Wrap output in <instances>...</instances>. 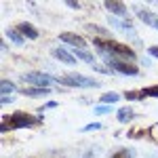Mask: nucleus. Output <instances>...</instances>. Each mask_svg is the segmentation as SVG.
<instances>
[{"mask_svg":"<svg viewBox=\"0 0 158 158\" xmlns=\"http://www.w3.org/2000/svg\"><path fill=\"white\" fill-rule=\"evenodd\" d=\"M53 55L57 57L59 61H63V63H68V65H74L76 63V57H74L70 51H65V49H61V47H57V49H53Z\"/></svg>","mask_w":158,"mask_h":158,"instance_id":"obj_11","label":"nucleus"},{"mask_svg":"<svg viewBox=\"0 0 158 158\" xmlns=\"http://www.w3.org/2000/svg\"><path fill=\"white\" fill-rule=\"evenodd\" d=\"M21 93H23L25 97H44V95H49L51 89H38V86H27V89H21Z\"/></svg>","mask_w":158,"mask_h":158,"instance_id":"obj_12","label":"nucleus"},{"mask_svg":"<svg viewBox=\"0 0 158 158\" xmlns=\"http://www.w3.org/2000/svg\"><path fill=\"white\" fill-rule=\"evenodd\" d=\"M124 97L129 99V101H135V99H139V93H137V91H127Z\"/></svg>","mask_w":158,"mask_h":158,"instance_id":"obj_22","label":"nucleus"},{"mask_svg":"<svg viewBox=\"0 0 158 158\" xmlns=\"http://www.w3.org/2000/svg\"><path fill=\"white\" fill-rule=\"evenodd\" d=\"M93 44L97 47V51L101 55H108V57H116V59H124V61H135L137 55L131 47L120 44V42H114V40H103V38H95Z\"/></svg>","mask_w":158,"mask_h":158,"instance_id":"obj_1","label":"nucleus"},{"mask_svg":"<svg viewBox=\"0 0 158 158\" xmlns=\"http://www.w3.org/2000/svg\"><path fill=\"white\" fill-rule=\"evenodd\" d=\"M72 55L76 57V59L85 61V63H91V65H95V57H93L89 51H85V49H72Z\"/></svg>","mask_w":158,"mask_h":158,"instance_id":"obj_13","label":"nucleus"},{"mask_svg":"<svg viewBox=\"0 0 158 158\" xmlns=\"http://www.w3.org/2000/svg\"><path fill=\"white\" fill-rule=\"evenodd\" d=\"M106 9H108L110 13H114L116 17H122V19L129 15L127 4H124V2H118V0H108V2H106Z\"/></svg>","mask_w":158,"mask_h":158,"instance_id":"obj_8","label":"nucleus"},{"mask_svg":"<svg viewBox=\"0 0 158 158\" xmlns=\"http://www.w3.org/2000/svg\"><path fill=\"white\" fill-rule=\"evenodd\" d=\"M116 118H118V122H131L135 118V112L131 110V106H127V108H120L118 110V114H116Z\"/></svg>","mask_w":158,"mask_h":158,"instance_id":"obj_14","label":"nucleus"},{"mask_svg":"<svg viewBox=\"0 0 158 158\" xmlns=\"http://www.w3.org/2000/svg\"><path fill=\"white\" fill-rule=\"evenodd\" d=\"M99 129H101V124H99V122H91V124L82 127V133H89V131H99Z\"/></svg>","mask_w":158,"mask_h":158,"instance_id":"obj_21","label":"nucleus"},{"mask_svg":"<svg viewBox=\"0 0 158 158\" xmlns=\"http://www.w3.org/2000/svg\"><path fill=\"white\" fill-rule=\"evenodd\" d=\"M13 99H15V97H9V95H6V97H2L0 101H2V106H6V103H11Z\"/></svg>","mask_w":158,"mask_h":158,"instance_id":"obj_25","label":"nucleus"},{"mask_svg":"<svg viewBox=\"0 0 158 158\" xmlns=\"http://www.w3.org/2000/svg\"><path fill=\"white\" fill-rule=\"evenodd\" d=\"M86 30H89V32H93V34H101V36H106V34H108V30H106V27H101V25H93V23L86 25Z\"/></svg>","mask_w":158,"mask_h":158,"instance_id":"obj_20","label":"nucleus"},{"mask_svg":"<svg viewBox=\"0 0 158 158\" xmlns=\"http://www.w3.org/2000/svg\"><path fill=\"white\" fill-rule=\"evenodd\" d=\"M34 124V118L30 116V114H25V112H15L11 116H4L2 118V133H6V131H15V129H25V127H32Z\"/></svg>","mask_w":158,"mask_h":158,"instance_id":"obj_2","label":"nucleus"},{"mask_svg":"<svg viewBox=\"0 0 158 158\" xmlns=\"http://www.w3.org/2000/svg\"><path fill=\"white\" fill-rule=\"evenodd\" d=\"M110 25L116 27V30H120V32L131 34V36H133V32H135V27H133L131 21H124V19H118V17H110Z\"/></svg>","mask_w":158,"mask_h":158,"instance_id":"obj_10","label":"nucleus"},{"mask_svg":"<svg viewBox=\"0 0 158 158\" xmlns=\"http://www.w3.org/2000/svg\"><path fill=\"white\" fill-rule=\"evenodd\" d=\"M82 158H95V154H93V150H89V152H86V154H85Z\"/></svg>","mask_w":158,"mask_h":158,"instance_id":"obj_27","label":"nucleus"},{"mask_svg":"<svg viewBox=\"0 0 158 158\" xmlns=\"http://www.w3.org/2000/svg\"><path fill=\"white\" fill-rule=\"evenodd\" d=\"M148 55H152V57L158 59V47H148Z\"/></svg>","mask_w":158,"mask_h":158,"instance_id":"obj_24","label":"nucleus"},{"mask_svg":"<svg viewBox=\"0 0 158 158\" xmlns=\"http://www.w3.org/2000/svg\"><path fill=\"white\" fill-rule=\"evenodd\" d=\"M141 97H158V85L156 86H148L143 91H139V99Z\"/></svg>","mask_w":158,"mask_h":158,"instance_id":"obj_18","label":"nucleus"},{"mask_svg":"<svg viewBox=\"0 0 158 158\" xmlns=\"http://www.w3.org/2000/svg\"><path fill=\"white\" fill-rule=\"evenodd\" d=\"M15 30H17V32H19V34H21L23 38H30V40H36V38H38V30H36V27H34L32 23H27V21L19 23L17 27H15Z\"/></svg>","mask_w":158,"mask_h":158,"instance_id":"obj_9","label":"nucleus"},{"mask_svg":"<svg viewBox=\"0 0 158 158\" xmlns=\"http://www.w3.org/2000/svg\"><path fill=\"white\" fill-rule=\"evenodd\" d=\"M110 158H133V152L129 148H120V150H116Z\"/></svg>","mask_w":158,"mask_h":158,"instance_id":"obj_19","label":"nucleus"},{"mask_svg":"<svg viewBox=\"0 0 158 158\" xmlns=\"http://www.w3.org/2000/svg\"><path fill=\"white\" fill-rule=\"evenodd\" d=\"M17 91V86L13 85L11 80H0V93H2V97H6V95H11Z\"/></svg>","mask_w":158,"mask_h":158,"instance_id":"obj_16","label":"nucleus"},{"mask_svg":"<svg viewBox=\"0 0 158 158\" xmlns=\"http://www.w3.org/2000/svg\"><path fill=\"white\" fill-rule=\"evenodd\" d=\"M108 112H110L108 106H97V108H95V114H108Z\"/></svg>","mask_w":158,"mask_h":158,"instance_id":"obj_23","label":"nucleus"},{"mask_svg":"<svg viewBox=\"0 0 158 158\" xmlns=\"http://www.w3.org/2000/svg\"><path fill=\"white\" fill-rule=\"evenodd\" d=\"M59 40H61V42H65V44H70L72 49H85V47H86L85 38L78 36V34H72V32H63V34H59Z\"/></svg>","mask_w":158,"mask_h":158,"instance_id":"obj_6","label":"nucleus"},{"mask_svg":"<svg viewBox=\"0 0 158 158\" xmlns=\"http://www.w3.org/2000/svg\"><path fill=\"white\" fill-rule=\"evenodd\" d=\"M57 82L61 86H72V89H76V86H80V89H95V86H99L97 80H91V78H86L82 74H65Z\"/></svg>","mask_w":158,"mask_h":158,"instance_id":"obj_3","label":"nucleus"},{"mask_svg":"<svg viewBox=\"0 0 158 158\" xmlns=\"http://www.w3.org/2000/svg\"><path fill=\"white\" fill-rule=\"evenodd\" d=\"M103 57H106V63H108L110 72H118V74H124V76H137V74H139L137 65L131 63V61L116 59V57H108V55H103Z\"/></svg>","mask_w":158,"mask_h":158,"instance_id":"obj_4","label":"nucleus"},{"mask_svg":"<svg viewBox=\"0 0 158 158\" xmlns=\"http://www.w3.org/2000/svg\"><path fill=\"white\" fill-rule=\"evenodd\" d=\"M6 38H9L11 42H15L17 47H21V44L25 42V38L21 36V34H19L17 30H13V27H9V30H6Z\"/></svg>","mask_w":158,"mask_h":158,"instance_id":"obj_15","label":"nucleus"},{"mask_svg":"<svg viewBox=\"0 0 158 158\" xmlns=\"http://www.w3.org/2000/svg\"><path fill=\"white\" fill-rule=\"evenodd\" d=\"M118 99H120V95H118V93L110 91V93H106V95H101V103H103V106H108V103H116Z\"/></svg>","mask_w":158,"mask_h":158,"instance_id":"obj_17","label":"nucleus"},{"mask_svg":"<svg viewBox=\"0 0 158 158\" xmlns=\"http://www.w3.org/2000/svg\"><path fill=\"white\" fill-rule=\"evenodd\" d=\"M68 6H70V9H80V4H78V2H74V0L68 2Z\"/></svg>","mask_w":158,"mask_h":158,"instance_id":"obj_26","label":"nucleus"},{"mask_svg":"<svg viewBox=\"0 0 158 158\" xmlns=\"http://www.w3.org/2000/svg\"><path fill=\"white\" fill-rule=\"evenodd\" d=\"M137 17L143 21L146 25H150V27H154V30H158V15L152 11H148V9H139L137 11Z\"/></svg>","mask_w":158,"mask_h":158,"instance_id":"obj_7","label":"nucleus"},{"mask_svg":"<svg viewBox=\"0 0 158 158\" xmlns=\"http://www.w3.org/2000/svg\"><path fill=\"white\" fill-rule=\"evenodd\" d=\"M23 80L38 86V89H51L53 76H49V74H44V72H27V74H23Z\"/></svg>","mask_w":158,"mask_h":158,"instance_id":"obj_5","label":"nucleus"}]
</instances>
